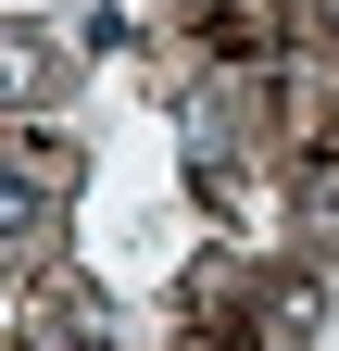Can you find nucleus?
I'll use <instances>...</instances> for the list:
<instances>
[{
    "mask_svg": "<svg viewBox=\"0 0 339 351\" xmlns=\"http://www.w3.org/2000/svg\"><path fill=\"white\" fill-rule=\"evenodd\" d=\"M63 213V151H0V251H25Z\"/></svg>",
    "mask_w": 339,
    "mask_h": 351,
    "instance_id": "obj_1",
    "label": "nucleus"
},
{
    "mask_svg": "<svg viewBox=\"0 0 339 351\" xmlns=\"http://www.w3.org/2000/svg\"><path fill=\"white\" fill-rule=\"evenodd\" d=\"M314 213H339V151H314Z\"/></svg>",
    "mask_w": 339,
    "mask_h": 351,
    "instance_id": "obj_2",
    "label": "nucleus"
}]
</instances>
